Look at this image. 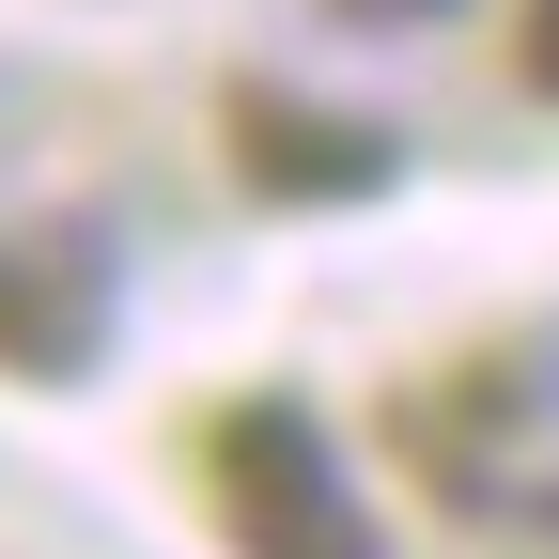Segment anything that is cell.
Listing matches in <instances>:
<instances>
[{"label":"cell","instance_id":"obj_1","mask_svg":"<svg viewBox=\"0 0 559 559\" xmlns=\"http://www.w3.org/2000/svg\"><path fill=\"white\" fill-rule=\"evenodd\" d=\"M218 528H234V559H389L373 498L326 466V436L296 404H234L218 419Z\"/></svg>","mask_w":559,"mask_h":559},{"label":"cell","instance_id":"obj_2","mask_svg":"<svg viewBox=\"0 0 559 559\" xmlns=\"http://www.w3.org/2000/svg\"><path fill=\"white\" fill-rule=\"evenodd\" d=\"M234 171L264 202H373L404 171V140L358 109H311V94H234Z\"/></svg>","mask_w":559,"mask_h":559},{"label":"cell","instance_id":"obj_3","mask_svg":"<svg viewBox=\"0 0 559 559\" xmlns=\"http://www.w3.org/2000/svg\"><path fill=\"white\" fill-rule=\"evenodd\" d=\"M94 342H109V280L94 249H32V234H0V373H94Z\"/></svg>","mask_w":559,"mask_h":559},{"label":"cell","instance_id":"obj_4","mask_svg":"<svg viewBox=\"0 0 559 559\" xmlns=\"http://www.w3.org/2000/svg\"><path fill=\"white\" fill-rule=\"evenodd\" d=\"M342 16H358V32H436L451 0H342Z\"/></svg>","mask_w":559,"mask_h":559},{"label":"cell","instance_id":"obj_5","mask_svg":"<svg viewBox=\"0 0 559 559\" xmlns=\"http://www.w3.org/2000/svg\"><path fill=\"white\" fill-rule=\"evenodd\" d=\"M528 94H559V0H528Z\"/></svg>","mask_w":559,"mask_h":559}]
</instances>
